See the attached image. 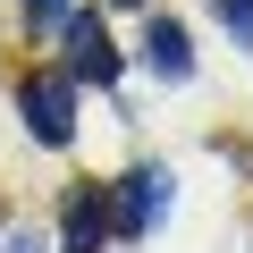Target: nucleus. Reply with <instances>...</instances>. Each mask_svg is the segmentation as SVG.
I'll list each match as a JSON object with an SVG mask.
<instances>
[{"mask_svg": "<svg viewBox=\"0 0 253 253\" xmlns=\"http://www.w3.org/2000/svg\"><path fill=\"white\" fill-rule=\"evenodd\" d=\"M17 110H26V126H34V144H68V135H76V84H68V76H26Z\"/></svg>", "mask_w": 253, "mask_h": 253, "instance_id": "nucleus-1", "label": "nucleus"}, {"mask_svg": "<svg viewBox=\"0 0 253 253\" xmlns=\"http://www.w3.org/2000/svg\"><path fill=\"white\" fill-rule=\"evenodd\" d=\"M68 76H93V84L118 76V51H110L101 17H84V9H68Z\"/></svg>", "mask_w": 253, "mask_h": 253, "instance_id": "nucleus-2", "label": "nucleus"}, {"mask_svg": "<svg viewBox=\"0 0 253 253\" xmlns=\"http://www.w3.org/2000/svg\"><path fill=\"white\" fill-rule=\"evenodd\" d=\"M161 211H169V169H135V177H118V228H126V236H144Z\"/></svg>", "mask_w": 253, "mask_h": 253, "instance_id": "nucleus-3", "label": "nucleus"}, {"mask_svg": "<svg viewBox=\"0 0 253 253\" xmlns=\"http://www.w3.org/2000/svg\"><path fill=\"white\" fill-rule=\"evenodd\" d=\"M101 228H110V211H101V194L84 186V194L68 203V253H93V245H101Z\"/></svg>", "mask_w": 253, "mask_h": 253, "instance_id": "nucleus-4", "label": "nucleus"}, {"mask_svg": "<svg viewBox=\"0 0 253 253\" xmlns=\"http://www.w3.org/2000/svg\"><path fill=\"white\" fill-rule=\"evenodd\" d=\"M144 51H152V68H161V76H186V68H194L186 26H152V42H144Z\"/></svg>", "mask_w": 253, "mask_h": 253, "instance_id": "nucleus-5", "label": "nucleus"}, {"mask_svg": "<svg viewBox=\"0 0 253 253\" xmlns=\"http://www.w3.org/2000/svg\"><path fill=\"white\" fill-rule=\"evenodd\" d=\"M228 9V26H236V42H253V0H219Z\"/></svg>", "mask_w": 253, "mask_h": 253, "instance_id": "nucleus-6", "label": "nucleus"}, {"mask_svg": "<svg viewBox=\"0 0 253 253\" xmlns=\"http://www.w3.org/2000/svg\"><path fill=\"white\" fill-rule=\"evenodd\" d=\"M34 9V26H68V0H26Z\"/></svg>", "mask_w": 253, "mask_h": 253, "instance_id": "nucleus-7", "label": "nucleus"}, {"mask_svg": "<svg viewBox=\"0 0 253 253\" xmlns=\"http://www.w3.org/2000/svg\"><path fill=\"white\" fill-rule=\"evenodd\" d=\"M118 9H135V0H118Z\"/></svg>", "mask_w": 253, "mask_h": 253, "instance_id": "nucleus-8", "label": "nucleus"}]
</instances>
